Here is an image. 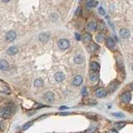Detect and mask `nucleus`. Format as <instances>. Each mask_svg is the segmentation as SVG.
Returning <instances> with one entry per match:
<instances>
[{"label":"nucleus","instance_id":"obj_25","mask_svg":"<svg viewBox=\"0 0 133 133\" xmlns=\"http://www.w3.org/2000/svg\"><path fill=\"white\" fill-rule=\"evenodd\" d=\"M96 39L97 42H102V41H103V35H102V33H99V34H97L96 37Z\"/></svg>","mask_w":133,"mask_h":133},{"label":"nucleus","instance_id":"obj_28","mask_svg":"<svg viewBox=\"0 0 133 133\" xmlns=\"http://www.w3.org/2000/svg\"><path fill=\"white\" fill-rule=\"evenodd\" d=\"M112 115L114 116H116V117H124V115L121 113H112Z\"/></svg>","mask_w":133,"mask_h":133},{"label":"nucleus","instance_id":"obj_32","mask_svg":"<svg viewBox=\"0 0 133 133\" xmlns=\"http://www.w3.org/2000/svg\"><path fill=\"white\" fill-rule=\"evenodd\" d=\"M68 108V107H60V109H61V110H62V109H67Z\"/></svg>","mask_w":133,"mask_h":133},{"label":"nucleus","instance_id":"obj_13","mask_svg":"<svg viewBox=\"0 0 133 133\" xmlns=\"http://www.w3.org/2000/svg\"><path fill=\"white\" fill-rule=\"evenodd\" d=\"M120 35H121V37H123V38H127L130 36V33L127 29L122 28V29H121V31H120Z\"/></svg>","mask_w":133,"mask_h":133},{"label":"nucleus","instance_id":"obj_11","mask_svg":"<svg viewBox=\"0 0 133 133\" xmlns=\"http://www.w3.org/2000/svg\"><path fill=\"white\" fill-rule=\"evenodd\" d=\"M74 62L77 64H81V63L83 62V57L80 53H77L74 56Z\"/></svg>","mask_w":133,"mask_h":133},{"label":"nucleus","instance_id":"obj_17","mask_svg":"<svg viewBox=\"0 0 133 133\" xmlns=\"http://www.w3.org/2000/svg\"><path fill=\"white\" fill-rule=\"evenodd\" d=\"M90 66H91V69L92 71H98L100 69V66L97 62H92L90 64Z\"/></svg>","mask_w":133,"mask_h":133},{"label":"nucleus","instance_id":"obj_23","mask_svg":"<svg viewBox=\"0 0 133 133\" xmlns=\"http://www.w3.org/2000/svg\"><path fill=\"white\" fill-rule=\"evenodd\" d=\"M91 38V35H90L89 33H85L84 36H83V41H84L85 42H88V41H90Z\"/></svg>","mask_w":133,"mask_h":133},{"label":"nucleus","instance_id":"obj_29","mask_svg":"<svg viewBox=\"0 0 133 133\" xmlns=\"http://www.w3.org/2000/svg\"><path fill=\"white\" fill-rule=\"evenodd\" d=\"M99 12H100V13L102 14V15H105V10H104L102 7L99 8Z\"/></svg>","mask_w":133,"mask_h":133},{"label":"nucleus","instance_id":"obj_21","mask_svg":"<svg viewBox=\"0 0 133 133\" xmlns=\"http://www.w3.org/2000/svg\"><path fill=\"white\" fill-rule=\"evenodd\" d=\"M98 78H99V75H98V73L92 72V73L90 74V79H91V81H93V82H95V81H97Z\"/></svg>","mask_w":133,"mask_h":133},{"label":"nucleus","instance_id":"obj_9","mask_svg":"<svg viewBox=\"0 0 133 133\" xmlns=\"http://www.w3.org/2000/svg\"><path fill=\"white\" fill-rule=\"evenodd\" d=\"M118 85H119V83H118L117 82H111L110 85H109V87H108L109 91H110V92H113V91H115V90L117 88Z\"/></svg>","mask_w":133,"mask_h":133},{"label":"nucleus","instance_id":"obj_19","mask_svg":"<svg viewBox=\"0 0 133 133\" xmlns=\"http://www.w3.org/2000/svg\"><path fill=\"white\" fill-rule=\"evenodd\" d=\"M97 4H98V2H96V1H94V0H91V1H88V2L87 3V7H88V8H94V7H96Z\"/></svg>","mask_w":133,"mask_h":133},{"label":"nucleus","instance_id":"obj_6","mask_svg":"<svg viewBox=\"0 0 133 133\" xmlns=\"http://www.w3.org/2000/svg\"><path fill=\"white\" fill-rule=\"evenodd\" d=\"M6 38L8 42H12L16 38V33L13 31H9L6 35Z\"/></svg>","mask_w":133,"mask_h":133},{"label":"nucleus","instance_id":"obj_3","mask_svg":"<svg viewBox=\"0 0 133 133\" xmlns=\"http://www.w3.org/2000/svg\"><path fill=\"white\" fill-rule=\"evenodd\" d=\"M58 46L60 47L61 49H66L68 48V47L70 46V43L66 39H61L58 42Z\"/></svg>","mask_w":133,"mask_h":133},{"label":"nucleus","instance_id":"obj_7","mask_svg":"<svg viewBox=\"0 0 133 133\" xmlns=\"http://www.w3.org/2000/svg\"><path fill=\"white\" fill-rule=\"evenodd\" d=\"M82 82V77L81 76L77 75L76 76L73 78V81H72V83H73L74 86H80Z\"/></svg>","mask_w":133,"mask_h":133},{"label":"nucleus","instance_id":"obj_31","mask_svg":"<svg viewBox=\"0 0 133 133\" xmlns=\"http://www.w3.org/2000/svg\"><path fill=\"white\" fill-rule=\"evenodd\" d=\"M110 133H118L116 131H115V130H111L110 131Z\"/></svg>","mask_w":133,"mask_h":133},{"label":"nucleus","instance_id":"obj_5","mask_svg":"<svg viewBox=\"0 0 133 133\" xmlns=\"http://www.w3.org/2000/svg\"><path fill=\"white\" fill-rule=\"evenodd\" d=\"M131 99V95L129 91H126V92H124L122 95H121V100H122L123 102H129Z\"/></svg>","mask_w":133,"mask_h":133},{"label":"nucleus","instance_id":"obj_10","mask_svg":"<svg viewBox=\"0 0 133 133\" xmlns=\"http://www.w3.org/2000/svg\"><path fill=\"white\" fill-rule=\"evenodd\" d=\"M9 67V65L5 60H0V69L3 71L8 70Z\"/></svg>","mask_w":133,"mask_h":133},{"label":"nucleus","instance_id":"obj_24","mask_svg":"<svg viewBox=\"0 0 133 133\" xmlns=\"http://www.w3.org/2000/svg\"><path fill=\"white\" fill-rule=\"evenodd\" d=\"M125 125H126L125 122H116L115 123V127L117 129H121L123 126H125Z\"/></svg>","mask_w":133,"mask_h":133},{"label":"nucleus","instance_id":"obj_12","mask_svg":"<svg viewBox=\"0 0 133 133\" xmlns=\"http://www.w3.org/2000/svg\"><path fill=\"white\" fill-rule=\"evenodd\" d=\"M54 78L57 82H62V81L65 79V75H64V73H62V72H58V73L55 74Z\"/></svg>","mask_w":133,"mask_h":133},{"label":"nucleus","instance_id":"obj_33","mask_svg":"<svg viewBox=\"0 0 133 133\" xmlns=\"http://www.w3.org/2000/svg\"><path fill=\"white\" fill-rule=\"evenodd\" d=\"M130 87H131V90H133V82H132V83H131V85H130Z\"/></svg>","mask_w":133,"mask_h":133},{"label":"nucleus","instance_id":"obj_16","mask_svg":"<svg viewBox=\"0 0 133 133\" xmlns=\"http://www.w3.org/2000/svg\"><path fill=\"white\" fill-rule=\"evenodd\" d=\"M18 53V47H10L7 50V53L8 55H14Z\"/></svg>","mask_w":133,"mask_h":133},{"label":"nucleus","instance_id":"obj_2","mask_svg":"<svg viewBox=\"0 0 133 133\" xmlns=\"http://www.w3.org/2000/svg\"><path fill=\"white\" fill-rule=\"evenodd\" d=\"M11 91L10 88H9L8 85L7 83H5L4 82H3L2 80H0V92H4L9 94Z\"/></svg>","mask_w":133,"mask_h":133},{"label":"nucleus","instance_id":"obj_15","mask_svg":"<svg viewBox=\"0 0 133 133\" xmlns=\"http://www.w3.org/2000/svg\"><path fill=\"white\" fill-rule=\"evenodd\" d=\"M38 38H39V40H40L41 42H47V41H48L49 35H48V34H47V33H41L40 35H39Z\"/></svg>","mask_w":133,"mask_h":133},{"label":"nucleus","instance_id":"obj_8","mask_svg":"<svg viewBox=\"0 0 133 133\" xmlns=\"http://www.w3.org/2000/svg\"><path fill=\"white\" fill-rule=\"evenodd\" d=\"M44 99H45L47 102H53V99H54V95H53V92L48 91V92H47L44 95Z\"/></svg>","mask_w":133,"mask_h":133},{"label":"nucleus","instance_id":"obj_4","mask_svg":"<svg viewBox=\"0 0 133 133\" xmlns=\"http://www.w3.org/2000/svg\"><path fill=\"white\" fill-rule=\"evenodd\" d=\"M107 91H106L105 89H103V88H100V89H98L97 91H95V95H96L98 98L104 97V96H107Z\"/></svg>","mask_w":133,"mask_h":133},{"label":"nucleus","instance_id":"obj_14","mask_svg":"<svg viewBox=\"0 0 133 133\" xmlns=\"http://www.w3.org/2000/svg\"><path fill=\"white\" fill-rule=\"evenodd\" d=\"M106 45L107 47H108L109 48H113L115 47V42L113 41V39L111 38V37H108L106 40Z\"/></svg>","mask_w":133,"mask_h":133},{"label":"nucleus","instance_id":"obj_22","mask_svg":"<svg viewBox=\"0 0 133 133\" xmlns=\"http://www.w3.org/2000/svg\"><path fill=\"white\" fill-rule=\"evenodd\" d=\"M97 48H98V46L96 45V43H94V42H91V43L90 44V50H91V52L96 51Z\"/></svg>","mask_w":133,"mask_h":133},{"label":"nucleus","instance_id":"obj_34","mask_svg":"<svg viewBox=\"0 0 133 133\" xmlns=\"http://www.w3.org/2000/svg\"><path fill=\"white\" fill-rule=\"evenodd\" d=\"M132 70H133V64H132Z\"/></svg>","mask_w":133,"mask_h":133},{"label":"nucleus","instance_id":"obj_27","mask_svg":"<svg viewBox=\"0 0 133 133\" xmlns=\"http://www.w3.org/2000/svg\"><path fill=\"white\" fill-rule=\"evenodd\" d=\"M82 96H86L87 95V87H84L82 88Z\"/></svg>","mask_w":133,"mask_h":133},{"label":"nucleus","instance_id":"obj_20","mask_svg":"<svg viewBox=\"0 0 133 133\" xmlns=\"http://www.w3.org/2000/svg\"><path fill=\"white\" fill-rule=\"evenodd\" d=\"M42 85H43V81H42V79L38 78V79H36V80L34 81V86L37 87H42Z\"/></svg>","mask_w":133,"mask_h":133},{"label":"nucleus","instance_id":"obj_30","mask_svg":"<svg viewBox=\"0 0 133 133\" xmlns=\"http://www.w3.org/2000/svg\"><path fill=\"white\" fill-rule=\"evenodd\" d=\"M75 36H76V38H77V41H80L81 40V37H80V35H79L78 33H76Z\"/></svg>","mask_w":133,"mask_h":133},{"label":"nucleus","instance_id":"obj_26","mask_svg":"<svg viewBox=\"0 0 133 133\" xmlns=\"http://www.w3.org/2000/svg\"><path fill=\"white\" fill-rule=\"evenodd\" d=\"M33 124V121H29V122L26 123V124H25L24 126H23V131H26L27 129H28V128H29L30 126H31Z\"/></svg>","mask_w":133,"mask_h":133},{"label":"nucleus","instance_id":"obj_18","mask_svg":"<svg viewBox=\"0 0 133 133\" xmlns=\"http://www.w3.org/2000/svg\"><path fill=\"white\" fill-rule=\"evenodd\" d=\"M96 28V23L95 22H90L87 24V29L89 31H94Z\"/></svg>","mask_w":133,"mask_h":133},{"label":"nucleus","instance_id":"obj_1","mask_svg":"<svg viewBox=\"0 0 133 133\" xmlns=\"http://www.w3.org/2000/svg\"><path fill=\"white\" fill-rule=\"evenodd\" d=\"M12 111L10 107H4L0 109V116L3 118H8L11 116Z\"/></svg>","mask_w":133,"mask_h":133}]
</instances>
